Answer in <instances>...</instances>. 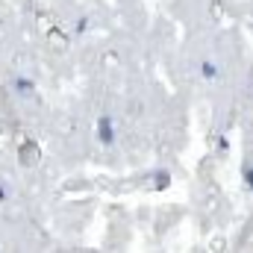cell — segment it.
Listing matches in <instances>:
<instances>
[{
    "instance_id": "6da1fadb",
    "label": "cell",
    "mask_w": 253,
    "mask_h": 253,
    "mask_svg": "<svg viewBox=\"0 0 253 253\" xmlns=\"http://www.w3.org/2000/svg\"><path fill=\"white\" fill-rule=\"evenodd\" d=\"M94 138H97V144H100V147H112V144H115V138H118L115 118L100 115V118H97V124H94Z\"/></svg>"
},
{
    "instance_id": "7a4b0ae2",
    "label": "cell",
    "mask_w": 253,
    "mask_h": 253,
    "mask_svg": "<svg viewBox=\"0 0 253 253\" xmlns=\"http://www.w3.org/2000/svg\"><path fill=\"white\" fill-rule=\"evenodd\" d=\"M12 88H15L21 97H33V94H36V83H33L30 77H24V74L12 77Z\"/></svg>"
},
{
    "instance_id": "3957f363",
    "label": "cell",
    "mask_w": 253,
    "mask_h": 253,
    "mask_svg": "<svg viewBox=\"0 0 253 253\" xmlns=\"http://www.w3.org/2000/svg\"><path fill=\"white\" fill-rule=\"evenodd\" d=\"M218 74H221V68L215 62H209V59L200 62V77H203V80H218Z\"/></svg>"
},
{
    "instance_id": "277c9868",
    "label": "cell",
    "mask_w": 253,
    "mask_h": 253,
    "mask_svg": "<svg viewBox=\"0 0 253 253\" xmlns=\"http://www.w3.org/2000/svg\"><path fill=\"white\" fill-rule=\"evenodd\" d=\"M88 27H91V18H88V15H80V18L74 21V36H85Z\"/></svg>"
},
{
    "instance_id": "5b68a950",
    "label": "cell",
    "mask_w": 253,
    "mask_h": 253,
    "mask_svg": "<svg viewBox=\"0 0 253 253\" xmlns=\"http://www.w3.org/2000/svg\"><path fill=\"white\" fill-rule=\"evenodd\" d=\"M168 186H171V174H168V171H156V177H153V189L162 191V189H168Z\"/></svg>"
},
{
    "instance_id": "8992f818",
    "label": "cell",
    "mask_w": 253,
    "mask_h": 253,
    "mask_svg": "<svg viewBox=\"0 0 253 253\" xmlns=\"http://www.w3.org/2000/svg\"><path fill=\"white\" fill-rule=\"evenodd\" d=\"M9 194H12V191H9V186L0 180V203H6V200H9Z\"/></svg>"
},
{
    "instance_id": "52a82bcc",
    "label": "cell",
    "mask_w": 253,
    "mask_h": 253,
    "mask_svg": "<svg viewBox=\"0 0 253 253\" xmlns=\"http://www.w3.org/2000/svg\"><path fill=\"white\" fill-rule=\"evenodd\" d=\"M218 150H221V153H227V150H230V141H227V135H221V138H218Z\"/></svg>"
},
{
    "instance_id": "ba28073f",
    "label": "cell",
    "mask_w": 253,
    "mask_h": 253,
    "mask_svg": "<svg viewBox=\"0 0 253 253\" xmlns=\"http://www.w3.org/2000/svg\"><path fill=\"white\" fill-rule=\"evenodd\" d=\"M245 183H248V189L253 191V168H245Z\"/></svg>"
}]
</instances>
